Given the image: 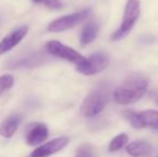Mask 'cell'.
Returning a JSON list of instances; mask_svg holds the SVG:
<instances>
[{
	"label": "cell",
	"instance_id": "obj_1",
	"mask_svg": "<svg viewBox=\"0 0 158 157\" xmlns=\"http://www.w3.org/2000/svg\"><path fill=\"white\" fill-rule=\"evenodd\" d=\"M148 79L143 74H133L127 78L114 90V100L119 105H131L139 101L145 95Z\"/></svg>",
	"mask_w": 158,
	"mask_h": 157
},
{
	"label": "cell",
	"instance_id": "obj_2",
	"mask_svg": "<svg viewBox=\"0 0 158 157\" xmlns=\"http://www.w3.org/2000/svg\"><path fill=\"white\" fill-rule=\"evenodd\" d=\"M110 100V87L108 84H99L92 90L81 105V113L86 118H92L101 113Z\"/></svg>",
	"mask_w": 158,
	"mask_h": 157
},
{
	"label": "cell",
	"instance_id": "obj_3",
	"mask_svg": "<svg viewBox=\"0 0 158 157\" xmlns=\"http://www.w3.org/2000/svg\"><path fill=\"white\" fill-rule=\"evenodd\" d=\"M140 16V1L139 0H128L124 10L123 19L119 28L112 35V41H118L126 37L131 31Z\"/></svg>",
	"mask_w": 158,
	"mask_h": 157
},
{
	"label": "cell",
	"instance_id": "obj_4",
	"mask_svg": "<svg viewBox=\"0 0 158 157\" xmlns=\"http://www.w3.org/2000/svg\"><path fill=\"white\" fill-rule=\"evenodd\" d=\"M45 48L48 54L53 55L55 57H58V58H61L64 60L70 61L72 64H75L77 67L84 65L86 61V57L82 56L79 52L64 45V44L57 41V40L48 41L45 45Z\"/></svg>",
	"mask_w": 158,
	"mask_h": 157
},
{
	"label": "cell",
	"instance_id": "obj_5",
	"mask_svg": "<svg viewBox=\"0 0 158 157\" xmlns=\"http://www.w3.org/2000/svg\"><path fill=\"white\" fill-rule=\"evenodd\" d=\"M88 15H89V10H82L79 12L64 15V16H61L51 22L50 25L48 26V30L51 32H61L64 30L71 29L81 24L84 19H87Z\"/></svg>",
	"mask_w": 158,
	"mask_h": 157
},
{
	"label": "cell",
	"instance_id": "obj_6",
	"mask_svg": "<svg viewBox=\"0 0 158 157\" xmlns=\"http://www.w3.org/2000/svg\"><path fill=\"white\" fill-rule=\"evenodd\" d=\"M109 65V57L103 53H95L90 55L84 65L77 67V70L82 74L92 76L103 71Z\"/></svg>",
	"mask_w": 158,
	"mask_h": 157
},
{
	"label": "cell",
	"instance_id": "obj_7",
	"mask_svg": "<svg viewBox=\"0 0 158 157\" xmlns=\"http://www.w3.org/2000/svg\"><path fill=\"white\" fill-rule=\"evenodd\" d=\"M69 143L68 137H59V138L53 139L48 142L42 144L41 147L33 150L30 154V157H48L50 155L57 153Z\"/></svg>",
	"mask_w": 158,
	"mask_h": 157
},
{
	"label": "cell",
	"instance_id": "obj_8",
	"mask_svg": "<svg viewBox=\"0 0 158 157\" xmlns=\"http://www.w3.org/2000/svg\"><path fill=\"white\" fill-rule=\"evenodd\" d=\"M48 128L43 123L30 124L26 130V142L28 145H31V147L41 144L48 139Z\"/></svg>",
	"mask_w": 158,
	"mask_h": 157
},
{
	"label": "cell",
	"instance_id": "obj_9",
	"mask_svg": "<svg viewBox=\"0 0 158 157\" xmlns=\"http://www.w3.org/2000/svg\"><path fill=\"white\" fill-rule=\"evenodd\" d=\"M28 29H29L28 26L24 25L16 28V29H14L9 35H6L1 40V42H0V55L6 54L9 51L12 50L13 48H15L22 40L25 38V36L28 32Z\"/></svg>",
	"mask_w": 158,
	"mask_h": 157
},
{
	"label": "cell",
	"instance_id": "obj_10",
	"mask_svg": "<svg viewBox=\"0 0 158 157\" xmlns=\"http://www.w3.org/2000/svg\"><path fill=\"white\" fill-rule=\"evenodd\" d=\"M46 57L43 53H32L28 56L23 57L19 60H14L9 64V68L11 69H19V68H33L38 67L45 61Z\"/></svg>",
	"mask_w": 158,
	"mask_h": 157
},
{
	"label": "cell",
	"instance_id": "obj_11",
	"mask_svg": "<svg viewBox=\"0 0 158 157\" xmlns=\"http://www.w3.org/2000/svg\"><path fill=\"white\" fill-rule=\"evenodd\" d=\"M139 129L150 127L158 130V111L157 110H145L137 113Z\"/></svg>",
	"mask_w": 158,
	"mask_h": 157
},
{
	"label": "cell",
	"instance_id": "obj_12",
	"mask_svg": "<svg viewBox=\"0 0 158 157\" xmlns=\"http://www.w3.org/2000/svg\"><path fill=\"white\" fill-rule=\"evenodd\" d=\"M152 145L146 141H135L126 147V152L132 157H144L152 153Z\"/></svg>",
	"mask_w": 158,
	"mask_h": 157
},
{
	"label": "cell",
	"instance_id": "obj_13",
	"mask_svg": "<svg viewBox=\"0 0 158 157\" xmlns=\"http://www.w3.org/2000/svg\"><path fill=\"white\" fill-rule=\"evenodd\" d=\"M22 122V116L14 114L8 118L0 126V134L4 138H11L16 132L19 124Z\"/></svg>",
	"mask_w": 158,
	"mask_h": 157
},
{
	"label": "cell",
	"instance_id": "obj_14",
	"mask_svg": "<svg viewBox=\"0 0 158 157\" xmlns=\"http://www.w3.org/2000/svg\"><path fill=\"white\" fill-rule=\"evenodd\" d=\"M98 31H99V25L96 22H89L88 24H86L80 37V42L82 45H87L92 43L97 38Z\"/></svg>",
	"mask_w": 158,
	"mask_h": 157
},
{
	"label": "cell",
	"instance_id": "obj_15",
	"mask_svg": "<svg viewBox=\"0 0 158 157\" xmlns=\"http://www.w3.org/2000/svg\"><path fill=\"white\" fill-rule=\"evenodd\" d=\"M128 142V136L126 134H119L116 137L111 140L109 144V151L110 152H116L118 150L123 149Z\"/></svg>",
	"mask_w": 158,
	"mask_h": 157
},
{
	"label": "cell",
	"instance_id": "obj_16",
	"mask_svg": "<svg viewBox=\"0 0 158 157\" xmlns=\"http://www.w3.org/2000/svg\"><path fill=\"white\" fill-rule=\"evenodd\" d=\"M14 84V78L10 74H4V76H0V96L3 94L4 92H6L8 89H10Z\"/></svg>",
	"mask_w": 158,
	"mask_h": 157
},
{
	"label": "cell",
	"instance_id": "obj_17",
	"mask_svg": "<svg viewBox=\"0 0 158 157\" xmlns=\"http://www.w3.org/2000/svg\"><path fill=\"white\" fill-rule=\"evenodd\" d=\"M35 3L42 4L44 6H48V9L53 10H60L63 8V3L59 0H32Z\"/></svg>",
	"mask_w": 158,
	"mask_h": 157
},
{
	"label": "cell",
	"instance_id": "obj_18",
	"mask_svg": "<svg viewBox=\"0 0 158 157\" xmlns=\"http://www.w3.org/2000/svg\"><path fill=\"white\" fill-rule=\"evenodd\" d=\"M75 157H93V152L88 145H83L77 152Z\"/></svg>",
	"mask_w": 158,
	"mask_h": 157
}]
</instances>
